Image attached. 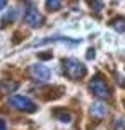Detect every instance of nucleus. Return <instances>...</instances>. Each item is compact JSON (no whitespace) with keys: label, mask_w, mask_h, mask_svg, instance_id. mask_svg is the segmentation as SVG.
<instances>
[{"label":"nucleus","mask_w":125,"mask_h":130,"mask_svg":"<svg viewBox=\"0 0 125 130\" xmlns=\"http://www.w3.org/2000/svg\"><path fill=\"white\" fill-rule=\"evenodd\" d=\"M64 70L70 79L77 80V79H82L86 75V65H82L79 60L75 58H65L64 60Z\"/></svg>","instance_id":"1"},{"label":"nucleus","mask_w":125,"mask_h":130,"mask_svg":"<svg viewBox=\"0 0 125 130\" xmlns=\"http://www.w3.org/2000/svg\"><path fill=\"white\" fill-rule=\"evenodd\" d=\"M9 106L14 108V110L24 111V113H34V111L38 110V106H36L34 101H31V99L26 98V96H19V94L10 96V99H9Z\"/></svg>","instance_id":"2"},{"label":"nucleus","mask_w":125,"mask_h":130,"mask_svg":"<svg viewBox=\"0 0 125 130\" xmlns=\"http://www.w3.org/2000/svg\"><path fill=\"white\" fill-rule=\"evenodd\" d=\"M89 91L99 99H108L110 98V87L106 84L101 75H94L89 82Z\"/></svg>","instance_id":"3"},{"label":"nucleus","mask_w":125,"mask_h":130,"mask_svg":"<svg viewBox=\"0 0 125 130\" xmlns=\"http://www.w3.org/2000/svg\"><path fill=\"white\" fill-rule=\"evenodd\" d=\"M43 21H45L43 15H41V14L38 12V9H34V7H29L26 10V14H24V22L31 27H40L41 24H43Z\"/></svg>","instance_id":"4"},{"label":"nucleus","mask_w":125,"mask_h":130,"mask_svg":"<svg viewBox=\"0 0 125 130\" xmlns=\"http://www.w3.org/2000/svg\"><path fill=\"white\" fill-rule=\"evenodd\" d=\"M29 72H31L33 79L41 80V82H45V80H48V79H50V69H48V67H45V65H41V63L31 65Z\"/></svg>","instance_id":"5"},{"label":"nucleus","mask_w":125,"mask_h":130,"mask_svg":"<svg viewBox=\"0 0 125 130\" xmlns=\"http://www.w3.org/2000/svg\"><path fill=\"white\" fill-rule=\"evenodd\" d=\"M91 115L94 118H98V120H103V118L108 115V108H106V104H103V103H92L91 104Z\"/></svg>","instance_id":"6"},{"label":"nucleus","mask_w":125,"mask_h":130,"mask_svg":"<svg viewBox=\"0 0 125 130\" xmlns=\"http://www.w3.org/2000/svg\"><path fill=\"white\" fill-rule=\"evenodd\" d=\"M17 87H19V84L14 80H0V94H10Z\"/></svg>","instance_id":"7"},{"label":"nucleus","mask_w":125,"mask_h":130,"mask_svg":"<svg viewBox=\"0 0 125 130\" xmlns=\"http://www.w3.org/2000/svg\"><path fill=\"white\" fill-rule=\"evenodd\" d=\"M110 26H112L117 32H123L125 31V19L123 17H115V19L110 21Z\"/></svg>","instance_id":"8"},{"label":"nucleus","mask_w":125,"mask_h":130,"mask_svg":"<svg viewBox=\"0 0 125 130\" xmlns=\"http://www.w3.org/2000/svg\"><path fill=\"white\" fill-rule=\"evenodd\" d=\"M55 117L58 118L62 123H70V122H72V115L65 110H57L55 111Z\"/></svg>","instance_id":"9"},{"label":"nucleus","mask_w":125,"mask_h":130,"mask_svg":"<svg viewBox=\"0 0 125 130\" xmlns=\"http://www.w3.org/2000/svg\"><path fill=\"white\" fill-rule=\"evenodd\" d=\"M62 2L64 0H46V9L53 12V10H58L60 7H62Z\"/></svg>","instance_id":"10"},{"label":"nucleus","mask_w":125,"mask_h":130,"mask_svg":"<svg viewBox=\"0 0 125 130\" xmlns=\"http://www.w3.org/2000/svg\"><path fill=\"white\" fill-rule=\"evenodd\" d=\"M87 4H89V7H91L94 12H101L103 7H105V4L101 0H87Z\"/></svg>","instance_id":"11"},{"label":"nucleus","mask_w":125,"mask_h":130,"mask_svg":"<svg viewBox=\"0 0 125 130\" xmlns=\"http://www.w3.org/2000/svg\"><path fill=\"white\" fill-rule=\"evenodd\" d=\"M15 14H17V10H15V9H10V12H7L5 15H4V19H2V26H7L9 21L12 22V21L15 19Z\"/></svg>","instance_id":"12"},{"label":"nucleus","mask_w":125,"mask_h":130,"mask_svg":"<svg viewBox=\"0 0 125 130\" xmlns=\"http://www.w3.org/2000/svg\"><path fill=\"white\" fill-rule=\"evenodd\" d=\"M40 58H41V60H48V58H52V52H50V53H41Z\"/></svg>","instance_id":"13"},{"label":"nucleus","mask_w":125,"mask_h":130,"mask_svg":"<svg viewBox=\"0 0 125 130\" xmlns=\"http://www.w3.org/2000/svg\"><path fill=\"white\" fill-rule=\"evenodd\" d=\"M94 55H96V53H94V50H92V48H89V50H87V58H89V60L94 58Z\"/></svg>","instance_id":"14"},{"label":"nucleus","mask_w":125,"mask_h":130,"mask_svg":"<svg viewBox=\"0 0 125 130\" xmlns=\"http://www.w3.org/2000/svg\"><path fill=\"white\" fill-rule=\"evenodd\" d=\"M117 82H118L122 87H125V79L123 77H120V75H118V77H117Z\"/></svg>","instance_id":"15"},{"label":"nucleus","mask_w":125,"mask_h":130,"mask_svg":"<svg viewBox=\"0 0 125 130\" xmlns=\"http://www.w3.org/2000/svg\"><path fill=\"white\" fill-rule=\"evenodd\" d=\"M0 130H7V123H5V120H2V118H0Z\"/></svg>","instance_id":"16"},{"label":"nucleus","mask_w":125,"mask_h":130,"mask_svg":"<svg viewBox=\"0 0 125 130\" xmlns=\"http://www.w3.org/2000/svg\"><path fill=\"white\" fill-rule=\"evenodd\" d=\"M5 5H7V0H0V10H2Z\"/></svg>","instance_id":"17"}]
</instances>
